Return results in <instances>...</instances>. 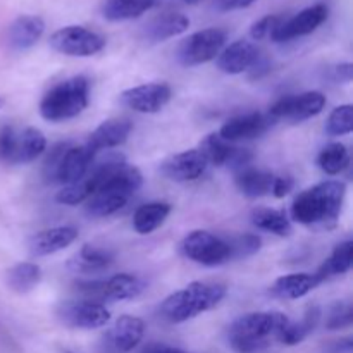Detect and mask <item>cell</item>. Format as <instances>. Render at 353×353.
Returning a JSON list of instances; mask_svg holds the SVG:
<instances>
[{"label":"cell","mask_w":353,"mask_h":353,"mask_svg":"<svg viewBox=\"0 0 353 353\" xmlns=\"http://www.w3.org/2000/svg\"><path fill=\"white\" fill-rule=\"evenodd\" d=\"M254 2L255 0H216V6L219 10H236L245 9Z\"/></svg>","instance_id":"cell-43"},{"label":"cell","mask_w":353,"mask_h":353,"mask_svg":"<svg viewBox=\"0 0 353 353\" xmlns=\"http://www.w3.org/2000/svg\"><path fill=\"white\" fill-rule=\"evenodd\" d=\"M181 252L186 259L207 268H216L231 261L230 243L203 230L186 234L181 241Z\"/></svg>","instance_id":"cell-8"},{"label":"cell","mask_w":353,"mask_h":353,"mask_svg":"<svg viewBox=\"0 0 353 353\" xmlns=\"http://www.w3.org/2000/svg\"><path fill=\"white\" fill-rule=\"evenodd\" d=\"M64 353H71V352H64Z\"/></svg>","instance_id":"cell-48"},{"label":"cell","mask_w":353,"mask_h":353,"mask_svg":"<svg viewBox=\"0 0 353 353\" xmlns=\"http://www.w3.org/2000/svg\"><path fill=\"white\" fill-rule=\"evenodd\" d=\"M145 290L143 279L137 274L121 272L103 281V299L107 302H123L140 296Z\"/></svg>","instance_id":"cell-23"},{"label":"cell","mask_w":353,"mask_h":353,"mask_svg":"<svg viewBox=\"0 0 353 353\" xmlns=\"http://www.w3.org/2000/svg\"><path fill=\"white\" fill-rule=\"evenodd\" d=\"M141 353H190L185 350H179V348L174 347H168V345H162V343H152L148 345Z\"/></svg>","instance_id":"cell-45"},{"label":"cell","mask_w":353,"mask_h":353,"mask_svg":"<svg viewBox=\"0 0 353 353\" xmlns=\"http://www.w3.org/2000/svg\"><path fill=\"white\" fill-rule=\"evenodd\" d=\"M90 81L86 76H72L52 86L40 102V114L45 121L62 123L79 116L88 107Z\"/></svg>","instance_id":"cell-5"},{"label":"cell","mask_w":353,"mask_h":353,"mask_svg":"<svg viewBox=\"0 0 353 353\" xmlns=\"http://www.w3.org/2000/svg\"><path fill=\"white\" fill-rule=\"evenodd\" d=\"M92 196V188L85 179L72 183V185H65L61 192L55 195V200L64 205H78V203L86 202Z\"/></svg>","instance_id":"cell-36"},{"label":"cell","mask_w":353,"mask_h":353,"mask_svg":"<svg viewBox=\"0 0 353 353\" xmlns=\"http://www.w3.org/2000/svg\"><path fill=\"white\" fill-rule=\"evenodd\" d=\"M353 131V107L350 103L333 109L326 121V133L330 137H343Z\"/></svg>","instance_id":"cell-35"},{"label":"cell","mask_w":353,"mask_h":353,"mask_svg":"<svg viewBox=\"0 0 353 353\" xmlns=\"http://www.w3.org/2000/svg\"><path fill=\"white\" fill-rule=\"evenodd\" d=\"M171 214V205L168 202H148L138 207L133 216V228L140 234L154 233L157 228L164 224Z\"/></svg>","instance_id":"cell-26"},{"label":"cell","mask_w":353,"mask_h":353,"mask_svg":"<svg viewBox=\"0 0 353 353\" xmlns=\"http://www.w3.org/2000/svg\"><path fill=\"white\" fill-rule=\"evenodd\" d=\"M45 148H47L45 134L40 130H37V128H26L21 133H17L14 164H28V162H33L34 159L43 154Z\"/></svg>","instance_id":"cell-27"},{"label":"cell","mask_w":353,"mask_h":353,"mask_svg":"<svg viewBox=\"0 0 353 353\" xmlns=\"http://www.w3.org/2000/svg\"><path fill=\"white\" fill-rule=\"evenodd\" d=\"M285 21V16L281 14H271V16H264L259 21H255L250 28V37L254 40H264V38H271L274 31L281 26Z\"/></svg>","instance_id":"cell-39"},{"label":"cell","mask_w":353,"mask_h":353,"mask_svg":"<svg viewBox=\"0 0 353 353\" xmlns=\"http://www.w3.org/2000/svg\"><path fill=\"white\" fill-rule=\"evenodd\" d=\"M171 95V86L168 83H147V85L124 90L121 102L134 112L155 114L161 112L168 105Z\"/></svg>","instance_id":"cell-13"},{"label":"cell","mask_w":353,"mask_h":353,"mask_svg":"<svg viewBox=\"0 0 353 353\" xmlns=\"http://www.w3.org/2000/svg\"><path fill=\"white\" fill-rule=\"evenodd\" d=\"M131 130H133V124L128 119H107L95 128V131L90 134L86 143L90 145V148L95 154L100 150L116 148L119 145L126 143Z\"/></svg>","instance_id":"cell-20"},{"label":"cell","mask_w":353,"mask_h":353,"mask_svg":"<svg viewBox=\"0 0 353 353\" xmlns=\"http://www.w3.org/2000/svg\"><path fill=\"white\" fill-rule=\"evenodd\" d=\"M207 161L199 148H192V150L179 152V154L172 155L168 161L162 162V174L169 178L171 181L178 183H190L196 181L202 178V174L207 169Z\"/></svg>","instance_id":"cell-15"},{"label":"cell","mask_w":353,"mask_h":353,"mask_svg":"<svg viewBox=\"0 0 353 353\" xmlns=\"http://www.w3.org/2000/svg\"><path fill=\"white\" fill-rule=\"evenodd\" d=\"M199 152L205 157L207 164L228 165L236 152V147H233L231 141L224 140L219 133H210L200 141Z\"/></svg>","instance_id":"cell-31"},{"label":"cell","mask_w":353,"mask_h":353,"mask_svg":"<svg viewBox=\"0 0 353 353\" xmlns=\"http://www.w3.org/2000/svg\"><path fill=\"white\" fill-rule=\"evenodd\" d=\"M347 186L341 181H323L305 190L292 205V217L305 226L333 228L343 207Z\"/></svg>","instance_id":"cell-1"},{"label":"cell","mask_w":353,"mask_h":353,"mask_svg":"<svg viewBox=\"0 0 353 353\" xmlns=\"http://www.w3.org/2000/svg\"><path fill=\"white\" fill-rule=\"evenodd\" d=\"M326 97L321 92H303L299 95H285L276 100L268 116L272 121L286 119L292 123H302L323 112Z\"/></svg>","instance_id":"cell-10"},{"label":"cell","mask_w":353,"mask_h":353,"mask_svg":"<svg viewBox=\"0 0 353 353\" xmlns=\"http://www.w3.org/2000/svg\"><path fill=\"white\" fill-rule=\"evenodd\" d=\"M231 247V259H240V257H250L255 252L261 250L262 240L257 234H243V236L234 238L233 241H228Z\"/></svg>","instance_id":"cell-37"},{"label":"cell","mask_w":353,"mask_h":353,"mask_svg":"<svg viewBox=\"0 0 353 353\" xmlns=\"http://www.w3.org/2000/svg\"><path fill=\"white\" fill-rule=\"evenodd\" d=\"M353 321V310L352 305L347 302H336L330 310V316H327V330L336 331L348 327Z\"/></svg>","instance_id":"cell-38"},{"label":"cell","mask_w":353,"mask_h":353,"mask_svg":"<svg viewBox=\"0 0 353 353\" xmlns=\"http://www.w3.org/2000/svg\"><path fill=\"white\" fill-rule=\"evenodd\" d=\"M45 31V21L40 16H24L16 17L7 31V41L12 50H28L34 47Z\"/></svg>","instance_id":"cell-19"},{"label":"cell","mask_w":353,"mask_h":353,"mask_svg":"<svg viewBox=\"0 0 353 353\" xmlns=\"http://www.w3.org/2000/svg\"><path fill=\"white\" fill-rule=\"evenodd\" d=\"M252 221L259 230L278 234V236H288L292 233V223H290L285 210L259 209L252 216Z\"/></svg>","instance_id":"cell-33"},{"label":"cell","mask_w":353,"mask_h":353,"mask_svg":"<svg viewBox=\"0 0 353 353\" xmlns=\"http://www.w3.org/2000/svg\"><path fill=\"white\" fill-rule=\"evenodd\" d=\"M272 181H274V174L262 169H255L252 165L236 171V183L240 193H243L248 199H261V196L269 195L272 192Z\"/></svg>","instance_id":"cell-24"},{"label":"cell","mask_w":353,"mask_h":353,"mask_svg":"<svg viewBox=\"0 0 353 353\" xmlns=\"http://www.w3.org/2000/svg\"><path fill=\"white\" fill-rule=\"evenodd\" d=\"M143 183L140 169L126 161L117 165L86 200V212L92 217H109L126 207Z\"/></svg>","instance_id":"cell-3"},{"label":"cell","mask_w":353,"mask_h":353,"mask_svg":"<svg viewBox=\"0 0 353 353\" xmlns=\"http://www.w3.org/2000/svg\"><path fill=\"white\" fill-rule=\"evenodd\" d=\"M288 323L283 312L245 314L228 330V343L236 353H259L278 340Z\"/></svg>","instance_id":"cell-2"},{"label":"cell","mask_w":353,"mask_h":353,"mask_svg":"<svg viewBox=\"0 0 353 353\" xmlns=\"http://www.w3.org/2000/svg\"><path fill=\"white\" fill-rule=\"evenodd\" d=\"M292 190H293V179L290 178V176H279V178H276L274 176V181H272V192H271L274 193V196L283 199V196L288 195Z\"/></svg>","instance_id":"cell-41"},{"label":"cell","mask_w":353,"mask_h":353,"mask_svg":"<svg viewBox=\"0 0 353 353\" xmlns=\"http://www.w3.org/2000/svg\"><path fill=\"white\" fill-rule=\"evenodd\" d=\"M78 240V230L72 226H59L38 231L30 240V252L33 257L57 254Z\"/></svg>","instance_id":"cell-18"},{"label":"cell","mask_w":353,"mask_h":353,"mask_svg":"<svg viewBox=\"0 0 353 353\" xmlns=\"http://www.w3.org/2000/svg\"><path fill=\"white\" fill-rule=\"evenodd\" d=\"M352 352V340L345 338V340L336 341L333 347V353H350Z\"/></svg>","instance_id":"cell-46"},{"label":"cell","mask_w":353,"mask_h":353,"mask_svg":"<svg viewBox=\"0 0 353 353\" xmlns=\"http://www.w3.org/2000/svg\"><path fill=\"white\" fill-rule=\"evenodd\" d=\"M319 321H321L319 307L317 305L309 307V310H307L305 316H303V319L300 321V323H292V321H290V323L286 324L285 330L279 333L278 341H281V343L285 345H290V347L302 343V341L305 340L314 330H316Z\"/></svg>","instance_id":"cell-29"},{"label":"cell","mask_w":353,"mask_h":353,"mask_svg":"<svg viewBox=\"0 0 353 353\" xmlns=\"http://www.w3.org/2000/svg\"><path fill=\"white\" fill-rule=\"evenodd\" d=\"M183 2H186V3H196V2H200V0H183Z\"/></svg>","instance_id":"cell-47"},{"label":"cell","mask_w":353,"mask_h":353,"mask_svg":"<svg viewBox=\"0 0 353 353\" xmlns=\"http://www.w3.org/2000/svg\"><path fill=\"white\" fill-rule=\"evenodd\" d=\"M224 296H226V288L223 285L193 281L162 302L161 316L171 324L186 323L219 305Z\"/></svg>","instance_id":"cell-4"},{"label":"cell","mask_w":353,"mask_h":353,"mask_svg":"<svg viewBox=\"0 0 353 353\" xmlns=\"http://www.w3.org/2000/svg\"><path fill=\"white\" fill-rule=\"evenodd\" d=\"M226 45V31L221 28H207L190 34L178 48V61L185 68L214 61Z\"/></svg>","instance_id":"cell-7"},{"label":"cell","mask_w":353,"mask_h":353,"mask_svg":"<svg viewBox=\"0 0 353 353\" xmlns=\"http://www.w3.org/2000/svg\"><path fill=\"white\" fill-rule=\"evenodd\" d=\"M261 50L248 40H236L224 47L217 55V68L226 74H241L248 71Z\"/></svg>","instance_id":"cell-17"},{"label":"cell","mask_w":353,"mask_h":353,"mask_svg":"<svg viewBox=\"0 0 353 353\" xmlns=\"http://www.w3.org/2000/svg\"><path fill=\"white\" fill-rule=\"evenodd\" d=\"M317 285H321V283L316 278V274L299 272V274L281 276V278L276 279L271 286V293L283 300H296L309 295L312 290L317 288Z\"/></svg>","instance_id":"cell-22"},{"label":"cell","mask_w":353,"mask_h":353,"mask_svg":"<svg viewBox=\"0 0 353 353\" xmlns=\"http://www.w3.org/2000/svg\"><path fill=\"white\" fill-rule=\"evenodd\" d=\"M40 279L41 269L33 262H21L7 271V285L12 292L21 293V295L37 288Z\"/></svg>","instance_id":"cell-32"},{"label":"cell","mask_w":353,"mask_h":353,"mask_svg":"<svg viewBox=\"0 0 353 353\" xmlns=\"http://www.w3.org/2000/svg\"><path fill=\"white\" fill-rule=\"evenodd\" d=\"M50 47L69 57H92L105 48V38L85 26H65L52 33Z\"/></svg>","instance_id":"cell-9"},{"label":"cell","mask_w":353,"mask_h":353,"mask_svg":"<svg viewBox=\"0 0 353 353\" xmlns=\"http://www.w3.org/2000/svg\"><path fill=\"white\" fill-rule=\"evenodd\" d=\"M317 164L323 172L330 176H336L343 172L350 164V155L343 143H330L317 155Z\"/></svg>","instance_id":"cell-34"},{"label":"cell","mask_w":353,"mask_h":353,"mask_svg":"<svg viewBox=\"0 0 353 353\" xmlns=\"http://www.w3.org/2000/svg\"><path fill=\"white\" fill-rule=\"evenodd\" d=\"M272 119L262 112H248L241 116L231 117L221 128L219 134L226 141L238 140H254V138L262 137L271 126Z\"/></svg>","instance_id":"cell-16"},{"label":"cell","mask_w":353,"mask_h":353,"mask_svg":"<svg viewBox=\"0 0 353 353\" xmlns=\"http://www.w3.org/2000/svg\"><path fill=\"white\" fill-rule=\"evenodd\" d=\"M145 334V323L140 317L123 316L103 334L100 352L102 353H130L138 347Z\"/></svg>","instance_id":"cell-12"},{"label":"cell","mask_w":353,"mask_h":353,"mask_svg":"<svg viewBox=\"0 0 353 353\" xmlns=\"http://www.w3.org/2000/svg\"><path fill=\"white\" fill-rule=\"evenodd\" d=\"M114 257L105 248H99L95 245H83L81 250L69 261V268L81 274L100 272L112 264Z\"/></svg>","instance_id":"cell-25"},{"label":"cell","mask_w":353,"mask_h":353,"mask_svg":"<svg viewBox=\"0 0 353 353\" xmlns=\"http://www.w3.org/2000/svg\"><path fill=\"white\" fill-rule=\"evenodd\" d=\"M95 155L88 143L78 147H71L68 143L55 145L43 164L45 179L64 186L72 185L86 174Z\"/></svg>","instance_id":"cell-6"},{"label":"cell","mask_w":353,"mask_h":353,"mask_svg":"<svg viewBox=\"0 0 353 353\" xmlns=\"http://www.w3.org/2000/svg\"><path fill=\"white\" fill-rule=\"evenodd\" d=\"M353 262V243L350 240L343 241V243L338 245L333 250V254L330 255L326 262L319 268V271L316 272V278L319 279V283L326 281V279L333 278V276H341L345 272L350 271Z\"/></svg>","instance_id":"cell-28"},{"label":"cell","mask_w":353,"mask_h":353,"mask_svg":"<svg viewBox=\"0 0 353 353\" xmlns=\"http://www.w3.org/2000/svg\"><path fill=\"white\" fill-rule=\"evenodd\" d=\"M327 16H330V9L324 3L307 7L290 19L283 21L281 26L271 37V40L281 43V41H290L293 38L307 37V34L314 33L321 24L326 23Z\"/></svg>","instance_id":"cell-14"},{"label":"cell","mask_w":353,"mask_h":353,"mask_svg":"<svg viewBox=\"0 0 353 353\" xmlns=\"http://www.w3.org/2000/svg\"><path fill=\"white\" fill-rule=\"evenodd\" d=\"M269 69H271V64H269L268 57L262 54H259V57L255 59V62L252 64V68L248 69V72H250L252 78H262L264 74H268Z\"/></svg>","instance_id":"cell-42"},{"label":"cell","mask_w":353,"mask_h":353,"mask_svg":"<svg viewBox=\"0 0 353 353\" xmlns=\"http://www.w3.org/2000/svg\"><path fill=\"white\" fill-rule=\"evenodd\" d=\"M155 0H105L102 14L109 21H128L147 12Z\"/></svg>","instance_id":"cell-30"},{"label":"cell","mask_w":353,"mask_h":353,"mask_svg":"<svg viewBox=\"0 0 353 353\" xmlns=\"http://www.w3.org/2000/svg\"><path fill=\"white\" fill-rule=\"evenodd\" d=\"M17 145V131L12 126H3L0 130V161L14 164Z\"/></svg>","instance_id":"cell-40"},{"label":"cell","mask_w":353,"mask_h":353,"mask_svg":"<svg viewBox=\"0 0 353 353\" xmlns=\"http://www.w3.org/2000/svg\"><path fill=\"white\" fill-rule=\"evenodd\" d=\"M334 76H336V79H340V81L350 83L353 76V65L350 62H343V64L336 65V68H334Z\"/></svg>","instance_id":"cell-44"},{"label":"cell","mask_w":353,"mask_h":353,"mask_svg":"<svg viewBox=\"0 0 353 353\" xmlns=\"http://www.w3.org/2000/svg\"><path fill=\"white\" fill-rule=\"evenodd\" d=\"M61 323L74 330H99L110 321V312L102 303L90 300H68L57 309Z\"/></svg>","instance_id":"cell-11"},{"label":"cell","mask_w":353,"mask_h":353,"mask_svg":"<svg viewBox=\"0 0 353 353\" xmlns=\"http://www.w3.org/2000/svg\"><path fill=\"white\" fill-rule=\"evenodd\" d=\"M190 28V19L181 12L168 10L161 16H155L154 19L148 21L143 30L145 40L150 43H161V41L174 38L178 34L185 33Z\"/></svg>","instance_id":"cell-21"},{"label":"cell","mask_w":353,"mask_h":353,"mask_svg":"<svg viewBox=\"0 0 353 353\" xmlns=\"http://www.w3.org/2000/svg\"><path fill=\"white\" fill-rule=\"evenodd\" d=\"M0 103H2V100H0Z\"/></svg>","instance_id":"cell-49"}]
</instances>
